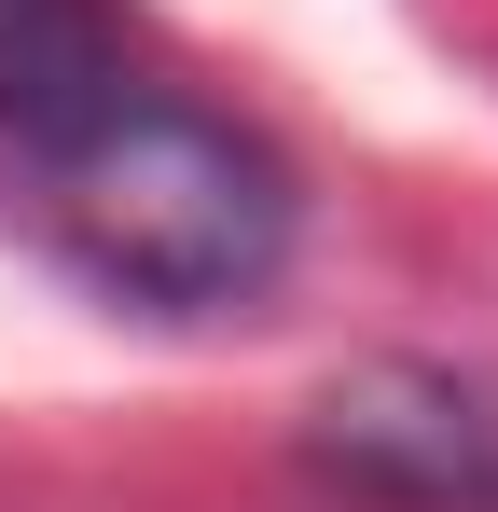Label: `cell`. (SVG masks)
<instances>
[{
	"instance_id": "2",
	"label": "cell",
	"mask_w": 498,
	"mask_h": 512,
	"mask_svg": "<svg viewBox=\"0 0 498 512\" xmlns=\"http://www.w3.org/2000/svg\"><path fill=\"white\" fill-rule=\"evenodd\" d=\"M305 457L374 512H498V374H443V360L332 374Z\"/></svg>"
},
{
	"instance_id": "1",
	"label": "cell",
	"mask_w": 498,
	"mask_h": 512,
	"mask_svg": "<svg viewBox=\"0 0 498 512\" xmlns=\"http://www.w3.org/2000/svg\"><path fill=\"white\" fill-rule=\"evenodd\" d=\"M28 180H42L56 250L97 291L166 305V319H222L249 291H277V263H291V167L249 125H222L208 97L153 84V70L83 139H56Z\"/></svg>"
},
{
	"instance_id": "3",
	"label": "cell",
	"mask_w": 498,
	"mask_h": 512,
	"mask_svg": "<svg viewBox=\"0 0 498 512\" xmlns=\"http://www.w3.org/2000/svg\"><path fill=\"white\" fill-rule=\"evenodd\" d=\"M139 28L111 0H0V153L42 167L56 139H83L111 97L139 84Z\"/></svg>"
}]
</instances>
